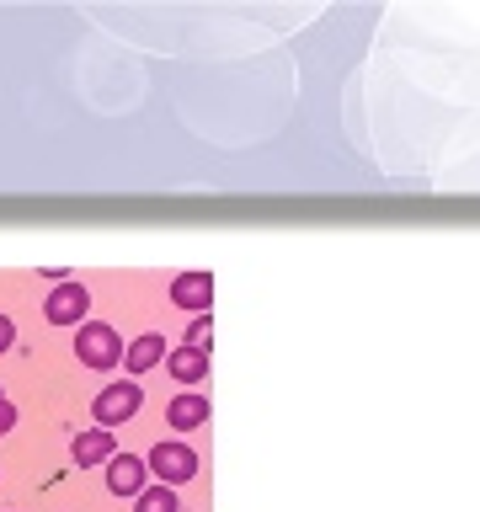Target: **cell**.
<instances>
[{
    "instance_id": "1",
    "label": "cell",
    "mask_w": 480,
    "mask_h": 512,
    "mask_svg": "<svg viewBox=\"0 0 480 512\" xmlns=\"http://www.w3.org/2000/svg\"><path fill=\"white\" fill-rule=\"evenodd\" d=\"M75 358H80V368H91V374H112V368L123 363V336L107 326V320H80L75 326Z\"/></svg>"
},
{
    "instance_id": "2",
    "label": "cell",
    "mask_w": 480,
    "mask_h": 512,
    "mask_svg": "<svg viewBox=\"0 0 480 512\" xmlns=\"http://www.w3.org/2000/svg\"><path fill=\"white\" fill-rule=\"evenodd\" d=\"M144 470H150V480L155 486H187L192 475H198V448L192 443H182V438H160L155 448H150V459H144Z\"/></svg>"
},
{
    "instance_id": "3",
    "label": "cell",
    "mask_w": 480,
    "mask_h": 512,
    "mask_svg": "<svg viewBox=\"0 0 480 512\" xmlns=\"http://www.w3.org/2000/svg\"><path fill=\"white\" fill-rule=\"evenodd\" d=\"M144 406V384L139 379H118V384H102L91 400V416H96V427L112 432V427H123V422H134Z\"/></svg>"
},
{
    "instance_id": "4",
    "label": "cell",
    "mask_w": 480,
    "mask_h": 512,
    "mask_svg": "<svg viewBox=\"0 0 480 512\" xmlns=\"http://www.w3.org/2000/svg\"><path fill=\"white\" fill-rule=\"evenodd\" d=\"M86 315H91V288L80 278L54 283V294L43 299V320H48V326H80Z\"/></svg>"
},
{
    "instance_id": "5",
    "label": "cell",
    "mask_w": 480,
    "mask_h": 512,
    "mask_svg": "<svg viewBox=\"0 0 480 512\" xmlns=\"http://www.w3.org/2000/svg\"><path fill=\"white\" fill-rule=\"evenodd\" d=\"M171 304L187 315H208V304H214V278L208 272H176L171 278Z\"/></svg>"
},
{
    "instance_id": "6",
    "label": "cell",
    "mask_w": 480,
    "mask_h": 512,
    "mask_svg": "<svg viewBox=\"0 0 480 512\" xmlns=\"http://www.w3.org/2000/svg\"><path fill=\"white\" fill-rule=\"evenodd\" d=\"M144 486H150V470H144L139 454H112L107 459V491L112 496H128V502H134Z\"/></svg>"
},
{
    "instance_id": "7",
    "label": "cell",
    "mask_w": 480,
    "mask_h": 512,
    "mask_svg": "<svg viewBox=\"0 0 480 512\" xmlns=\"http://www.w3.org/2000/svg\"><path fill=\"white\" fill-rule=\"evenodd\" d=\"M166 363V336L160 331H144L134 336V342L123 347V368H128V379H139V374H150V368Z\"/></svg>"
},
{
    "instance_id": "8",
    "label": "cell",
    "mask_w": 480,
    "mask_h": 512,
    "mask_svg": "<svg viewBox=\"0 0 480 512\" xmlns=\"http://www.w3.org/2000/svg\"><path fill=\"white\" fill-rule=\"evenodd\" d=\"M166 427H176V432H198V427H208V395H203V390H182V395H171V406H166Z\"/></svg>"
},
{
    "instance_id": "9",
    "label": "cell",
    "mask_w": 480,
    "mask_h": 512,
    "mask_svg": "<svg viewBox=\"0 0 480 512\" xmlns=\"http://www.w3.org/2000/svg\"><path fill=\"white\" fill-rule=\"evenodd\" d=\"M166 374L176 379V384H203L208 379V352H198V347H187V342H176V347H166Z\"/></svg>"
},
{
    "instance_id": "10",
    "label": "cell",
    "mask_w": 480,
    "mask_h": 512,
    "mask_svg": "<svg viewBox=\"0 0 480 512\" xmlns=\"http://www.w3.org/2000/svg\"><path fill=\"white\" fill-rule=\"evenodd\" d=\"M118 448H112V432H102V427H86V432H75L70 438V459L80 464V470H91V464H107Z\"/></svg>"
},
{
    "instance_id": "11",
    "label": "cell",
    "mask_w": 480,
    "mask_h": 512,
    "mask_svg": "<svg viewBox=\"0 0 480 512\" xmlns=\"http://www.w3.org/2000/svg\"><path fill=\"white\" fill-rule=\"evenodd\" d=\"M134 512H182V502H176V491L171 486H144L139 496H134Z\"/></svg>"
},
{
    "instance_id": "12",
    "label": "cell",
    "mask_w": 480,
    "mask_h": 512,
    "mask_svg": "<svg viewBox=\"0 0 480 512\" xmlns=\"http://www.w3.org/2000/svg\"><path fill=\"white\" fill-rule=\"evenodd\" d=\"M208 342H214V315H192V326H187V347L208 352Z\"/></svg>"
},
{
    "instance_id": "13",
    "label": "cell",
    "mask_w": 480,
    "mask_h": 512,
    "mask_svg": "<svg viewBox=\"0 0 480 512\" xmlns=\"http://www.w3.org/2000/svg\"><path fill=\"white\" fill-rule=\"evenodd\" d=\"M11 347H16V320L0 315V352H11Z\"/></svg>"
},
{
    "instance_id": "14",
    "label": "cell",
    "mask_w": 480,
    "mask_h": 512,
    "mask_svg": "<svg viewBox=\"0 0 480 512\" xmlns=\"http://www.w3.org/2000/svg\"><path fill=\"white\" fill-rule=\"evenodd\" d=\"M16 427V406H11V400L6 395H0V438H6V432Z\"/></svg>"
}]
</instances>
